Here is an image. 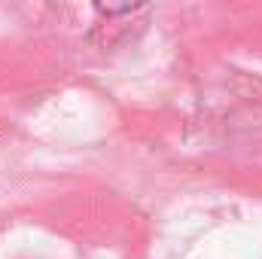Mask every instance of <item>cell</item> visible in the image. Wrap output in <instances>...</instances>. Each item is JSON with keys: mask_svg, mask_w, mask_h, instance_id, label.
<instances>
[]
</instances>
